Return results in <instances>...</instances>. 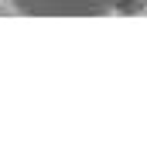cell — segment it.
I'll return each mask as SVG.
<instances>
[{
  "mask_svg": "<svg viewBox=\"0 0 147 147\" xmlns=\"http://www.w3.org/2000/svg\"><path fill=\"white\" fill-rule=\"evenodd\" d=\"M144 3H147V0H144Z\"/></svg>",
  "mask_w": 147,
  "mask_h": 147,
  "instance_id": "obj_2",
  "label": "cell"
},
{
  "mask_svg": "<svg viewBox=\"0 0 147 147\" xmlns=\"http://www.w3.org/2000/svg\"><path fill=\"white\" fill-rule=\"evenodd\" d=\"M110 10L120 17H137V14H147V3L144 0H110Z\"/></svg>",
  "mask_w": 147,
  "mask_h": 147,
  "instance_id": "obj_1",
  "label": "cell"
}]
</instances>
